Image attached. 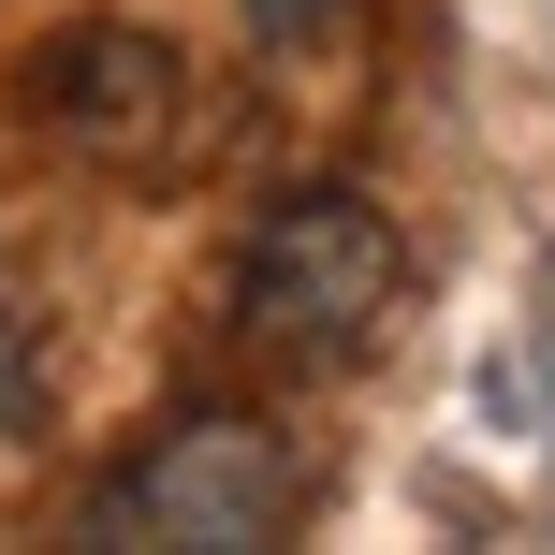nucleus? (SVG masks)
Returning a JSON list of instances; mask_svg holds the SVG:
<instances>
[{
  "label": "nucleus",
  "mask_w": 555,
  "mask_h": 555,
  "mask_svg": "<svg viewBox=\"0 0 555 555\" xmlns=\"http://www.w3.org/2000/svg\"><path fill=\"white\" fill-rule=\"evenodd\" d=\"M395 307H410V234L380 220L365 191H278L263 234L234 249V336H249L263 365H293V380H336V365H365L395 336Z\"/></svg>",
  "instance_id": "nucleus-1"
},
{
  "label": "nucleus",
  "mask_w": 555,
  "mask_h": 555,
  "mask_svg": "<svg viewBox=\"0 0 555 555\" xmlns=\"http://www.w3.org/2000/svg\"><path fill=\"white\" fill-rule=\"evenodd\" d=\"M293 512H307V453L263 410H176L132 468H103L88 527L146 541V555H263V541H293Z\"/></svg>",
  "instance_id": "nucleus-2"
},
{
  "label": "nucleus",
  "mask_w": 555,
  "mask_h": 555,
  "mask_svg": "<svg viewBox=\"0 0 555 555\" xmlns=\"http://www.w3.org/2000/svg\"><path fill=\"white\" fill-rule=\"evenodd\" d=\"M29 117L88 176H176V146H191V59L162 29H132V15H74V29L29 44Z\"/></svg>",
  "instance_id": "nucleus-3"
},
{
  "label": "nucleus",
  "mask_w": 555,
  "mask_h": 555,
  "mask_svg": "<svg viewBox=\"0 0 555 555\" xmlns=\"http://www.w3.org/2000/svg\"><path fill=\"white\" fill-rule=\"evenodd\" d=\"M249 29H263V44H336L351 0H249Z\"/></svg>",
  "instance_id": "nucleus-4"
}]
</instances>
